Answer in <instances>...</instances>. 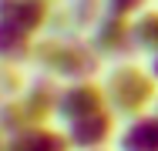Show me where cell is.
Returning <instances> with one entry per match:
<instances>
[{"label":"cell","instance_id":"obj_1","mask_svg":"<svg viewBox=\"0 0 158 151\" xmlns=\"http://www.w3.org/2000/svg\"><path fill=\"white\" fill-rule=\"evenodd\" d=\"M155 97V77L145 74L138 64H118L108 77V101L114 104V114L141 118L148 101Z\"/></svg>","mask_w":158,"mask_h":151},{"label":"cell","instance_id":"obj_2","mask_svg":"<svg viewBox=\"0 0 158 151\" xmlns=\"http://www.w3.org/2000/svg\"><path fill=\"white\" fill-rule=\"evenodd\" d=\"M34 57L54 77H67V81H88L98 71V54L74 40H47L40 51L34 47Z\"/></svg>","mask_w":158,"mask_h":151},{"label":"cell","instance_id":"obj_3","mask_svg":"<svg viewBox=\"0 0 158 151\" xmlns=\"http://www.w3.org/2000/svg\"><path fill=\"white\" fill-rule=\"evenodd\" d=\"M98 111H108V91H101L91 81H74L57 97V118H64L67 124H74L81 118H91Z\"/></svg>","mask_w":158,"mask_h":151},{"label":"cell","instance_id":"obj_4","mask_svg":"<svg viewBox=\"0 0 158 151\" xmlns=\"http://www.w3.org/2000/svg\"><path fill=\"white\" fill-rule=\"evenodd\" d=\"M51 17V0H0V24L34 37Z\"/></svg>","mask_w":158,"mask_h":151},{"label":"cell","instance_id":"obj_5","mask_svg":"<svg viewBox=\"0 0 158 151\" xmlns=\"http://www.w3.org/2000/svg\"><path fill=\"white\" fill-rule=\"evenodd\" d=\"M111 131H114L111 111H98L91 118H81V121H74V124H67V141H71L74 148L98 151L101 145L111 141Z\"/></svg>","mask_w":158,"mask_h":151},{"label":"cell","instance_id":"obj_6","mask_svg":"<svg viewBox=\"0 0 158 151\" xmlns=\"http://www.w3.org/2000/svg\"><path fill=\"white\" fill-rule=\"evenodd\" d=\"M71 148V141L64 138V134H57V131H47V128H27V131H20V134H14L7 145H3V151H67Z\"/></svg>","mask_w":158,"mask_h":151},{"label":"cell","instance_id":"obj_7","mask_svg":"<svg viewBox=\"0 0 158 151\" xmlns=\"http://www.w3.org/2000/svg\"><path fill=\"white\" fill-rule=\"evenodd\" d=\"M121 151H158V114H141L128 124V131L118 141Z\"/></svg>","mask_w":158,"mask_h":151},{"label":"cell","instance_id":"obj_8","mask_svg":"<svg viewBox=\"0 0 158 151\" xmlns=\"http://www.w3.org/2000/svg\"><path fill=\"white\" fill-rule=\"evenodd\" d=\"M31 51L34 47H31V37H27V34L0 24V60H7V64H10V60H24Z\"/></svg>","mask_w":158,"mask_h":151},{"label":"cell","instance_id":"obj_9","mask_svg":"<svg viewBox=\"0 0 158 151\" xmlns=\"http://www.w3.org/2000/svg\"><path fill=\"white\" fill-rule=\"evenodd\" d=\"M131 37H135V47L158 54V10H148L145 17H138L131 27Z\"/></svg>","mask_w":158,"mask_h":151},{"label":"cell","instance_id":"obj_10","mask_svg":"<svg viewBox=\"0 0 158 151\" xmlns=\"http://www.w3.org/2000/svg\"><path fill=\"white\" fill-rule=\"evenodd\" d=\"M104 3H108V14H111V17H121V20H125L128 14L148 7V0H104Z\"/></svg>","mask_w":158,"mask_h":151},{"label":"cell","instance_id":"obj_11","mask_svg":"<svg viewBox=\"0 0 158 151\" xmlns=\"http://www.w3.org/2000/svg\"><path fill=\"white\" fill-rule=\"evenodd\" d=\"M152 74H155V77H158V60H155V67H152Z\"/></svg>","mask_w":158,"mask_h":151},{"label":"cell","instance_id":"obj_12","mask_svg":"<svg viewBox=\"0 0 158 151\" xmlns=\"http://www.w3.org/2000/svg\"><path fill=\"white\" fill-rule=\"evenodd\" d=\"M0 151H3V145H0Z\"/></svg>","mask_w":158,"mask_h":151}]
</instances>
